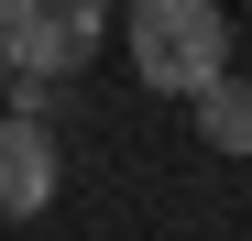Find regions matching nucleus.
I'll return each mask as SVG.
<instances>
[{"mask_svg": "<svg viewBox=\"0 0 252 241\" xmlns=\"http://www.w3.org/2000/svg\"><path fill=\"white\" fill-rule=\"evenodd\" d=\"M132 77L164 99H197L230 77V22L220 0H132Z\"/></svg>", "mask_w": 252, "mask_h": 241, "instance_id": "f257e3e1", "label": "nucleus"}, {"mask_svg": "<svg viewBox=\"0 0 252 241\" xmlns=\"http://www.w3.org/2000/svg\"><path fill=\"white\" fill-rule=\"evenodd\" d=\"M110 44V0H0V66L55 88Z\"/></svg>", "mask_w": 252, "mask_h": 241, "instance_id": "f03ea898", "label": "nucleus"}, {"mask_svg": "<svg viewBox=\"0 0 252 241\" xmlns=\"http://www.w3.org/2000/svg\"><path fill=\"white\" fill-rule=\"evenodd\" d=\"M55 186H66L55 132H44V120H22V110H0V219H44Z\"/></svg>", "mask_w": 252, "mask_h": 241, "instance_id": "7ed1b4c3", "label": "nucleus"}, {"mask_svg": "<svg viewBox=\"0 0 252 241\" xmlns=\"http://www.w3.org/2000/svg\"><path fill=\"white\" fill-rule=\"evenodd\" d=\"M197 132L220 153H252V88L241 77H220V88H197Z\"/></svg>", "mask_w": 252, "mask_h": 241, "instance_id": "20e7f679", "label": "nucleus"}]
</instances>
